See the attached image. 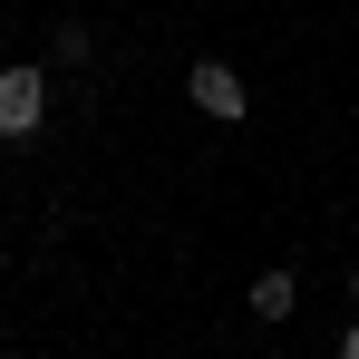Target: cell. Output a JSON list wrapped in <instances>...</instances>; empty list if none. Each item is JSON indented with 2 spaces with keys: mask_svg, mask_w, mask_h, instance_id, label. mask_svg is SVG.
<instances>
[{
  "mask_svg": "<svg viewBox=\"0 0 359 359\" xmlns=\"http://www.w3.org/2000/svg\"><path fill=\"white\" fill-rule=\"evenodd\" d=\"M0 272H10V262H0Z\"/></svg>",
  "mask_w": 359,
  "mask_h": 359,
  "instance_id": "6",
  "label": "cell"
},
{
  "mask_svg": "<svg viewBox=\"0 0 359 359\" xmlns=\"http://www.w3.org/2000/svg\"><path fill=\"white\" fill-rule=\"evenodd\" d=\"M292 301H301V282L272 262V272H252V320H292Z\"/></svg>",
  "mask_w": 359,
  "mask_h": 359,
  "instance_id": "3",
  "label": "cell"
},
{
  "mask_svg": "<svg viewBox=\"0 0 359 359\" xmlns=\"http://www.w3.org/2000/svg\"><path fill=\"white\" fill-rule=\"evenodd\" d=\"M330 359H359V320H350V330H340V350H330Z\"/></svg>",
  "mask_w": 359,
  "mask_h": 359,
  "instance_id": "4",
  "label": "cell"
},
{
  "mask_svg": "<svg viewBox=\"0 0 359 359\" xmlns=\"http://www.w3.org/2000/svg\"><path fill=\"white\" fill-rule=\"evenodd\" d=\"M39 117H49V78L39 68H0V136L20 146V136H39Z\"/></svg>",
  "mask_w": 359,
  "mask_h": 359,
  "instance_id": "2",
  "label": "cell"
},
{
  "mask_svg": "<svg viewBox=\"0 0 359 359\" xmlns=\"http://www.w3.org/2000/svg\"><path fill=\"white\" fill-rule=\"evenodd\" d=\"M350 292H359V262H350Z\"/></svg>",
  "mask_w": 359,
  "mask_h": 359,
  "instance_id": "5",
  "label": "cell"
},
{
  "mask_svg": "<svg viewBox=\"0 0 359 359\" xmlns=\"http://www.w3.org/2000/svg\"><path fill=\"white\" fill-rule=\"evenodd\" d=\"M184 97H194L214 126H243V117H252V97H243V78L224 59H194V68H184Z\"/></svg>",
  "mask_w": 359,
  "mask_h": 359,
  "instance_id": "1",
  "label": "cell"
}]
</instances>
